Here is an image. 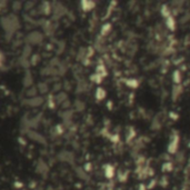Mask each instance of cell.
<instances>
[{
	"mask_svg": "<svg viewBox=\"0 0 190 190\" xmlns=\"http://www.w3.org/2000/svg\"><path fill=\"white\" fill-rule=\"evenodd\" d=\"M178 143H179V138H178V136H174L171 141H170V143H169V146H168L169 152L176 153V151H177V149H178Z\"/></svg>",
	"mask_w": 190,
	"mask_h": 190,
	"instance_id": "cell-1",
	"label": "cell"
},
{
	"mask_svg": "<svg viewBox=\"0 0 190 190\" xmlns=\"http://www.w3.org/2000/svg\"><path fill=\"white\" fill-rule=\"evenodd\" d=\"M80 7L84 11H89L93 8H95V2H93V1H81Z\"/></svg>",
	"mask_w": 190,
	"mask_h": 190,
	"instance_id": "cell-2",
	"label": "cell"
},
{
	"mask_svg": "<svg viewBox=\"0 0 190 190\" xmlns=\"http://www.w3.org/2000/svg\"><path fill=\"white\" fill-rule=\"evenodd\" d=\"M166 26L168 29L174 30V28H176V21H174V17L169 16L168 18H166Z\"/></svg>",
	"mask_w": 190,
	"mask_h": 190,
	"instance_id": "cell-3",
	"label": "cell"
},
{
	"mask_svg": "<svg viewBox=\"0 0 190 190\" xmlns=\"http://www.w3.org/2000/svg\"><path fill=\"white\" fill-rule=\"evenodd\" d=\"M105 174H106V177L107 178H112L115 176V169L112 166H110V165H107L105 168Z\"/></svg>",
	"mask_w": 190,
	"mask_h": 190,
	"instance_id": "cell-4",
	"label": "cell"
},
{
	"mask_svg": "<svg viewBox=\"0 0 190 190\" xmlns=\"http://www.w3.org/2000/svg\"><path fill=\"white\" fill-rule=\"evenodd\" d=\"M105 97H106L105 89H102V88H98L97 91H96V98H97L98 100H102V99H105Z\"/></svg>",
	"mask_w": 190,
	"mask_h": 190,
	"instance_id": "cell-5",
	"label": "cell"
},
{
	"mask_svg": "<svg viewBox=\"0 0 190 190\" xmlns=\"http://www.w3.org/2000/svg\"><path fill=\"white\" fill-rule=\"evenodd\" d=\"M174 81L176 82V84H179L180 80H181V77H180V71H178V70H176V71L174 72Z\"/></svg>",
	"mask_w": 190,
	"mask_h": 190,
	"instance_id": "cell-6",
	"label": "cell"
},
{
	"mask_svg": "<svg viewBox=\"0 0 190 190\" xmlns=\"http://www.w3.org/2000/svg\"><path fill=\"white\" fill-rule=\"evenodd\" d=\"M110 29H111V26L110 25H105V26L102 27V29H101V34H109V31H110Z\"/></svg>",
	"mask_w": 190,
	"mask_h": 190,
	"instance_id": "cell-7",
	"label": "cell"
},
{
	"mask_svg": "<svg viewBox=\"0 0 190 190\" xmlns=\"http://www.w3.org/2000/svg\"><path fill=\"white\" fill-rule=\"evenodd\" d=\"M127 84H128L129 87H132V88H137L139 86L137 80H129V81H127Z\"/></svg>",
	"mask_w": 190,
	"mask_h": 190,
	"instance_id": "cell-8",
	"label": "cell"
},
{
	"mask_svg": "<svg viewBox=\"0 0 190 190\" xmlns=\"http://www.w3.org/2000/svg\"><path fill=\"white\" fill-rule=\"evenodd\" d=\"M162 169H164V170L165 169H166V170H170V169H171V164H165Z\"/></svg>",
	"mask_w": 190,
	"mask_h": 190,
	"instance_id": "cell-9",
	"label": "cell"
}]
</instances>
